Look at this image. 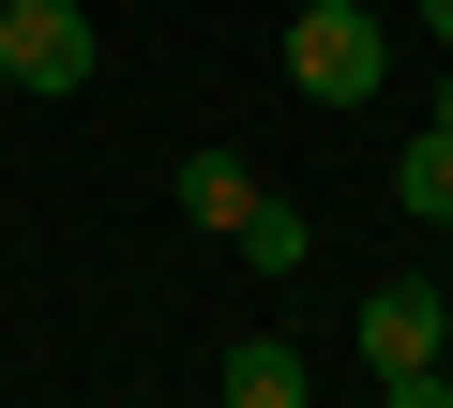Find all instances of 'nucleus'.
Segmentation results:
<instances>
[{
  "label": "nucleus",
  "instance_id": "obj_1",
  "mask_svg": "<svg viewBox=\"0 0 453 408\" xmlns=\"http://www.w3.org/2000/svg\"><path fill=\"white\" fill-rule=\"evenodd\" d=\"M453 303L423 288V273H393V288H363V378L393 393V408H453Z\"/></svg>",
  "mask_w": 453,
  "mask_h": 408
},
{
  "label": "nucleus",
  "instance_id": "obj_2",
  "mask_svg": "<svg viewBox=\"0 0 453 408\" xmlns=\"http://www.w3.org/2000/svg\"><path fill=\"white\" fill-rule=\"evenodd\" d=\"M378 76H393L378 0H303V16H288V91H303V106H363Z\"/></svg>",
  "mask_w": 453,
  "mask_h": 408
},
{
  "label": "nucleus",
  "instance_id": "obj_3",
  "mask_svg": "<svg viewBox=\"0 0 453 408\" xmlns=\"http://www.w3.org/2000/svg\"><path fill=\"white\" fill-rule=\"evenodd\" d=\"M0 61H16V91H91V16L76 0H16L0 16Z\"/></svg>",
  "mask_w": 453,
  "mask_h": 408
},
{
  "label": "nucleus",
  "instance_id": "obj_4",
  "mask_svg": "<svg viewBox=\"0 0 453 408\" xmlns=\"http://www.w3.org/2000/svg\"><path fill=\"white\" fill-rule=\"evenodd\" d=\"M211 393H226V408H303V393H318V363H303L288 333H242V348L211 363Z\"/></svg>",
  "mask_w": 453,
  "mask_h": 408
},
{
  "label": "nucleus",
  "instance_id": "obj_5",
  "mask_svg": "<svg viewBox=\"0 0 453 408\" xmlns=\"http://www.w3.org/2000/svg\"><path fill=\"white\" fill-rule=\"evenodd\" d=\"M257 196H273V181H257L242 151H181V212H196V227H226V242H242V212H257Z\"/></svg>",
  "mask_w": 453,
  "mask_h": 408
},
{
  "label": "nucleus",
  "instance_id": "obj_6",
  "mask_svg": "<svg viewBox=\"0 0 453 408\" xmlns=\"http://www.w3.org/2000/svg\"><path fill=\"white\" fill-rule=\"evenodd\" d=\"M393 196H408L423 227H453V106H438V121H423V136L393 151Z\"/></svg>",
  "mask_w": 453,
  "mask_h": 408
},
{
  "label": "nucleus",
  "instance_id": "obj_7",
  "mask_svg": "<svg viewBox=\"0 0 453 408\" xmlns=\"http://www.w3.org/2000/svg\"><path fill=\"white\" fill-rule=\"evenodd\" d=\"M242 258H257V273H303V258H318V227L288 212V196H257V212H242Z\"/></svg>",
  "mask_w": 453,
  "mask_h": 408
},
{
  "label": "nucleus",
  "instance_id": "obj_8",
  "mask_svg": "<svg viewBox=\"0 0 453 408\" xmlns=\"http://www.w3.org/2000/svg\"><path fill=\"white\" fill-rule=\"evenodd\" d=\"M423 31H438V46H453V0H423Z\"/></svg>",
  "mask_w": 453,
  "mask_h": 408
},
{
  "label": "nucleus",
  "instance_id": "obj_9",
  "mask_svg": "<svg viewBox=\"0 0 453 408\" xmlns=\"http://www.w3.org/2000/svg\"><path fill=\"white\" fill-rule=\"evenodd\" d=\"M0 106H16V61H0Z\"/></svg>",
  "mask_w": 453,
  "mask_h": 408
},
{
  "label": "nucleus",
  "instance_id": "obj_10",
  "mask_svg": "<svg viewBox=\"0 0 453 408\" xmlns=\"http://www.w3.org/2000/svg\"><path fill=\"white\" fill-rule=\"evenodd\" d=\"M0 16H16V0H0Z\"/></svg>",
  "mask_w": 453,
  "mask_h": 408
},
{
  "label": "nucleus",
  "instance_id": "obj_11",
  "mask_svg": "<svg viewBox=\"0 0 453 408\" xmlns=\"http://www.w3.org/2000/svg\"><path fill=\"white\" fill-rule=\"evenodd\" d=\"M438 106H453V91H438Z\"/></svg>",
  "mask_w": 453,
  "mask_h": 408
}]
</instances>
